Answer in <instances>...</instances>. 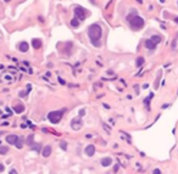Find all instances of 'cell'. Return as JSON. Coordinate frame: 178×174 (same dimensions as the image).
<instances>
[{"instance_id":"cell-19","label":"cell","mask_w":178,"mask_h":174,"mask_svg":"<svg viewBox=\"0 0 178 174\" xmlns=\"http://www.w3.org/2000/svg\"><path fill=\"white\" fill-rule=\"evenodd\" d=\"M71 26H72V27H75V28H77L78 26H79V21H78L77 18H72L71 20Z\"/></svg>"},{"instance_id":"cell-17","label":"cell","mask_w":178,"mask_h":174,"mask_svg":"<svg viewBox=\"0 0 178 174\" xmlns=\"http://www.w3.org/2000/svg\"><path fill=\"white\" fill-rule=\"evenodd\" d=\"M9 152V146H0V155H6Z\"/></svg>"},{"instance_id":"cell-26","label":"cell","mask_w":178,"mask_h":174,"mask_svg":"<svg viewBox=\"0 0 178 174\" xmlns=\"http://www.w3.org/2000/svg\"><path fill=\"white\" fill-rule=\"evenodd\" d=\"M117 170H118V166L116 164L115 167H113V172H117Z\"/></svg>"},{"instance_id":"cell-22","label":"cell","mask_w":178,"mask_h":174,"mask_svg":"<svg viewBox=\"0 0 178 174\" xmlns=\"http://www.w3.org/2000/svg\"><path fill=\"white\" fill-rule=\"evenodd\" d=\"M4 170H5V167H4L3 163H0V173H1V172H4Z\"/></svg>"},{"instance_id":"cell-23","label":"cell","mask_w":178,"mask_h":174,"mask_svg":"<svg viewBox=\"0 0 178 174\" xmlns=\"http://www.w3.org/2000/svg\"><path fill=\"white\" fill-rule=\"evenodd\" d=\"M152 174H161V170H160V169H154Z\"/></svg>"},{"instance_id":"cell-18","label":"cell","mask_w":178,"mask_h":174,"mask_svg":"<svg viewBox=\"0 0 178 174\" xmlns=\"http://www.w3.org/2000/svg\"><path fill=\"white\" fill-rule=\"evenodd\" d=\"M150 39H151V40H152L155 44H159L160 42H161V37H160V36H152Z\"/></svg>"},{"instance_id":"cell-3","label":"cell","mask_w":178,"mask_h":174,"mask_svg":"<svg viewBox=\"0 0 178 174\" xmlns=\"http://www.w3.org/2000/svg\"><path fill=\"white\" fill-rule=\"evenodd\" d=\"M64 113H65V110H60V111H53V112H50L49 114H48V119L51 122V123H54V124H56L59 123L61 118H62V116H64Z\"/></svg>"},{"instance_id":"cell-5","label":"cell","mask_w":178,"mask_h":174,"mask_svg":"<svg viewBox=\"0 0 178 174\" xmlns=\"http://www.w3.org/2000/svg\"><path fill=\"white\" fill-rule=\"evenodd\" d=\"M95 146L94 145H88V146L84 148V154L88 157H92V156H94V154H95Z\"/></svg>"},{"instance_id":"cell-15","label":"cell","mask_w":178,"mask_h":174,"mask_svg":"<svg viewBox=\"0 0 178 174\" xmlns=\"http://www.w3.org/2000/svg\"><path fill=\"white\" fill-rule=\"evenodd\" d=\"M26 142H27V145H28V146H32V144L34 142V135H33V134L28 135L27 140H26Z\"/></svg>"},{"instance_id":"cell-29","label":"cell","mask_w":178,"mask_h":174,"mask_svg":"<svg viewBox=\"0 0 178 174\" xmlns=\"http://www.w3.org/2000/svg\"><path fill=\"white\" fill-rule=\"evenodd\" d=\"M176 22H177V23H178V17H177V18H176Z\"/></svg>"},{"instance_id":"cell-21","label":"cell","mask_w":178,"mask_h":174,"mask_svg":"<svg viewBox=\"0 0 178 174\" xmlns=\"http://www.w3.org/2000/svg\"><path fill=\"white\" fill-rule=\"evenodd\" d=\"M60 146H61V148H62V150H67V142H66V141H61Z\"/></svg>"},{"instance_id":"cell-25","label":"cell","mask_w":178,"mask_h":174,"mask_svg":"<svg viewBox=\"0 0 178 174\" xmlns=\"http://www.w3.org/2000/svg\"><path fill=\"white\" fill-rule=\"evenodd\" d=\"M84 113H85V111H84V110H81V111H79V116H83Z\"/></svg>"},{"instance_id":"cell-6","label":"cell","mask_w":178,"mask_h":174,"mask_svg":"<svg viewBox=\"0 0 178 174\" xmlns=\"http://www.w3.org/2000/svg\"><path fill=\"white\" fill-rule=\"evenodd\" d=\"M17 48H19V50L21 51V52H27V51H28L29 45H28V43H27V42H21L19 45H17Z\"/></svg>"},{"instance_id":"cell-27","label":"cell","mask_w":178,"mask_h":174,"mask_svg":"<svg viewBox=\"0 0 178 174\" xmlns=\"http://www.w3.org/2000/svg\"><path fill=\"white\" fill-rule=\"evenodd\" d=\"M25 95H26V92H20V96H21V98H22V96H25Z\"/></svg>"},{"instance_id":"cell-10","label":"cell","mask_w":178,"mask_h":174,"mask_svg":"<svg viewBox=\"0 0 178 174\" xmlns=\"http://www.w3.org/2000/svg\"><path fill=\"white\" fill-rule=\"evenodd\" d=\"M71 126H72V128L75 129V130H77V129H81V127H82V120L78 118H75L73 120H72V123H71Z\"/></svg>"},{"instance_id":"cell-8","label":"cell","mask_w":178,"mask_h":174,"mask_svg":"<svg viewBox=\"0 0 178 174\" xmlns=\"http://www.w3.org/2000/svg\"><path fill=\"white\" fill-rule=\"evenodd\" d=\"M51 151H53V148L50 145H47V146H44V148L42 150V155L43 157H49V156L51 155Z\"/></svg>"},{"instance_id":"cell-11","label":"cell","mask_w":178,"mask_h":174,"mask_svg":"<svg viewBox=\"0 0 178 174\" xmlns=\"http://www.w3.org/2000/svg\"><path fill=\"white\" fill-rule=\"evenodd\" d=\"M17 135H15V134H10V135H8V136L5 138V140L9 142V144H15L16 142V140H17Z\"/></svg>"},{"instance_id":"cell-14","label":"cell","mask_w":178,"mask_h":174,"mask_svg":"<svg viewBox=\"0 0 178 174\" xmlns=\"http://www.w3.org/2000/svg\"><path fill=\"white\" fill-rule=\"evenodd\" d=\"M14 110H15V112H17V113H22L23 111H25V107H23V105H16L15 107H14Z\"/></svg>"},{"instance_id":"cell-9","label":"cell","mask_w":178,"mask_h":174,"mask_svg":"<svg viewBox=\"0 0 178 174\" xmlns=\"http://www.w3.org/2000/svg\"><path fill=\"white\" fill-rule=\"evenodd\" d=\"M145 48L148 49V50H155L156 49V44L151 40V39H148V40H145Z\"/></svg>"},{"instance_id":"cell-24","label":"cell","mask_w":178,"mask_h":174,"mask_svg":"<svg viewBox=\"0 0 178 174\" xmlns=\"http://www.w3.org/2000/svg\"><path fill=\"white\" fill-rule=\"evenodd\" d=\"M9 174H19V173H17V170H16V169H11Z\"/></svg>"},{"instance_id":"cell-2","label":"cell","mask_w":178,"mask_h":174,"mask_svg":"<svg viewBox=\"0 0 178 174\" xmlns=\"http://www.w3.org/2000/svg\"><path fill=\"white\" fill-rule=\"evenodd\" d=\"M127 22L133 30H140L144 27V20L138 15H128L127 16Z\"/></svg>"},{"instance_id":"cell-7","label":"cell","mask_w":178,"mask_h":174,"mask_svg":"<svg viewBox=\"0 0 178 174\" xmlns=\"http://www.w3.org/2000/svg\"><path fill=\"white\" fill-rule=\"evenodd\" d=\"M100 163H101L103 167H110L112 164V158L111 157H104L103 160L100 161Z\"/></svg>"},{"instance_id":"cell-13","label":"cell","mask_w":178,"mask_h":174,"mask_svg":"<svg viewBox=\"0 0 178 174\" xmlns=\"http://www.w3.org/2000/svg\"><path fill=\"white\" fill-rule=\"evenodd\" d=\"M32 45H33V48H34V49H39V48L42 46V42H40L39 39H33Z\"/></svg>"},{"instance_id":"cell-16","label":"cell","mask_w":178,"mask_h":174,"mask_svg":"<svg viewBox=\"0 0 178 174\" xmlns=\"http://www.w3.org/2000/svg\"><path fill=\"white\" fill-rule=\"evenodd\" d=\"M31 147H32V150H34L36 152H40V150H42V147H40V144H36V142H33Z\"/></svg>"},{"instance_id":"cell-1","label":"cell","mask_w":178,"mask_h":174,"mask_svg":"<svg viewBox=\"0 0 178 174\" xmlns=\"http://www.w3.org/2000/svg\"><path fill=\"white\" fill-rule=\"evenodd\" d=\"M103 36V28L100 24L98 23H93L88 27V37L90 39L92 44L94 46H101V43H100V38Z\"/></svg>"},{"instance_id":"cell-4","label":"cell","mask_w":178,"mask_h":174,"mask_svg":"<svg viewBox=\"0 0 178 174\" xmlns=\"http://www.w3.org/2000/svg\"><path fill=\"white\" fill-rule=\"evenodd\" d=\"M75 15H76V17H77V20L83 21L85 18L87 12H85V10L82 6H77V8H75Z\"/></svg>"},{"instance_id":"cell-12","label":"cell","mask_w":178,"mask_h":174,"mask_svg":"<svg viewBox=\"0 0 178 174\" xmlns=\"http://www.w3.org/2000/svg\"><path fill=\"white\" fill-rule=\"evenodd\" d=\"M14 145L17 147V148H22V147H23V138L19 136L17 138V140H16V142H15Z\"/></svg>"},{"instance_id":"cell-28","label":"cell","mask_w":178,"mask_h":174,"mask_svg":"<svg viewBox=\"0 0 178 174\" xmlns=\"http://www.w3.org/2000/svg\"><path fill=\"white\" fill-rule=\"evenodd\" d=\"M4 1H6V2H9V1H11V0H4Z\"/></svg>"},{"instance_id":"cell-20","label":"cell","mask_w":178,"mask_h":174,"mask_svg":"<svg viewBox=\"0 0 178 174\" xmlns=\"http://www.w3.org/2000/svg\"><path fill=\"white\" fill-rule=\"evenodd\" d=\"M144 64V58L143 57H138V60H137V62H135V64L139 67V66H141V64Z\"/></svg>"}]
</instances>
